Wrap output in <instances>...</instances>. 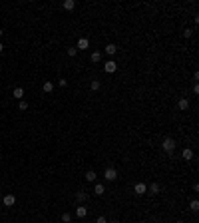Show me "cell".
<instances>
[{
    "label": "cell",
    "instance_id": "cell-1",
    "mask_svg": "<svg viewBox=\"0 0 199 223\" xmlns=\"http://www.w3.org/2000/svg\"><path fill=\"white\" fill-rule=\"evenodd\" d=\"M161 147H163V152L171 153L173 149H175V139H171V138H165L163 139V143H161Z\"/></svg>",
    "mask_w": 199,
    "mask_h": 223
},
{
    "label": "cell",
    "instance_id": "cell-2",
    "mask_svg": "<svg viewBox=\"0 0 199 223\" xmlns=\"http://www.w3.org/2000/svg\"><path fill=\"white\" fill-rule=\"evenodd\" d=\"M104 177L108 181H116L118 179V171L114 169V167H106V171H104Z\"/></svg>",
    "mask_w": 199,
    "mask_h": 223
},
{
    "label": "cell",
    "instance_id": "cell-3",
    "mask_svg": "<svg viewBox=\"0 0 199 223\" xmlns=\"http://www.w3.org/2000/svg\"><path fill=\"white\" fill-rule=\"evenodd\" d=\"M104 70H106V74H114V72L118 70V64H116L114 60H108L104 64Z\"/></svg>",
    "mask_w": 199,
    "mask_h": 223
},
{
    "label": "cell",
    "instance_id": "cell-4",
    "mask_svg": "<svg viewBox=\"0 0 199 223\" xmlns=\"http://www.w3.org/2000/svg\"><path fill=\"white\" fill-rule=\"evenodd\" d=\"M2 203L6 205V207H12V205L16 203V197L12 193H8V195H4V197H2Z\"/></svg>",
    "mask_w": 199,
    "mask_h": 223
},
{
    "label": "cell",
    "instance_id": "cell-5",
    "mask_svg": "<svg viewBox=\"0 0 199 223\" xmlns=\"http://www.w3.org/2000/svg\"><path fill=\"white\" fill-rule=\"evenodd\" d=\"M133 191H135V193H138V195H143V193H145V191H147V185L139 181V183H135V185H133Z\"/></svg>",
    "mask_w": 199,
    "mask_h": 223
},
{
    "label": "cell",
    "instance_id": "cell-6",
    "mask_svg": "<svg viewBox=\"0 0 199 223\" xmlns=\"http://www.w3.org/2000/svg\"><path fill=\"white\" fill-rule=\"evenodd\" d=\"M86 215H88V209H86L84 205H78V207H76V217L78 219H84Z\"/></svg>",
    "mask_w": 199,
    "mask_h": 223
},
{
    "label": "cell",
    "instance_id": "cell-7",
    "mask_svg": "<svg viewBox=\"0 0 199 223\" xmlns=\"http://www.w3.org/2000/svg\"><path fill=\"white\" fill-rule=\"evenodd\" d=\"M90 48V40L88 38H80L78 40V50H88Z\"/></svg>",
    "mask_w": 199,
    "mask_h": 223
},
{
    "label": "cell",
    "instance_id": "cell-8",
    "mask_svg": "<svg viewBox=\"0 0 199 223\" xmlns=\"http://www.w3.org/2000/svg\"><path fill=\"white\" fill-rule=\"evenodd\" d=\"M181 157H183L185 162H191V159H193V152H191L189 147H185L183 152H181Z\"/></svg>",
    "mask_w": 199,
    "mask_h": 223
},
{
    "label": "cell",
    "instance_id": "cell-9",
    "mask_svg": "<svg viewBox=\"0 0 199 223\" xmlns=\"http://www.w3.org/2000/svg\"><path fill=\"white\" fill-rule=\"evenodd\" d=\"M12 98L22 100V98H24V90H22V88H14V90H12Z\"/></svg>",
    "mask_w": 199,
    "mask_h": 223
},
{
    "label": "cell",
    "instance_id": "cell-10",
    "mask_svg": "<svg viewBox=\"0 0 199 223\" xmlns=\"http://www.w3.org/2000/svg\"><path fill=\"white\" fill-rule=\"evenodd\" d=\"M116 52H118V46H116V44H108V46H106V54H109V56H114Z\"/></svg>",
    "mask_w": 199,
    "mask_h": 223
},
{
    "label": "cell",
    "instance_id": "cell-11",
    "mask_svg": "<svg viewBox=\"0 0 199 223\" xmlns=\"http://www.w3.org/2000/svg\"><path fill=\"white\" fill-rule=\"evenodd\" d=\"M42 90L46 92V94H52V92H54V84H52V82H44Z\"/></svg>",
    "mask_w": 199,
    "mask_h": 223
},
{
    "label": "cell",
    "instance_id": "cell-12",
    "mask_svg": "<svg viewBox=\"0 0 199 223\" xmlns=\"http://www.w3.org/2000/svg\"><path fill=\"white\" fill-rule=\"evenodd\" d=\"M177 108H179V110H187V108H189V100H187V98H181L179 104H177Z\"/></svg>",
    "mask_w": 199,
    "mask_h": 223
},
{
    "label": "cell",
    "instance_id": "cell-13",
    "mask_svg": "<svg viewBox=\"0 0 199 223\" xmlns=\"http://www.w3.org/2000/svg\"><path fill=\"white\" fill-rule=\"evenodd\" d=\"M96 171L94 169H90V171H86V181H96Z\"/></svg>",
    "mask_w": 199,
    "mask_h": 223
},
{
    "label": "cell",
    "instance_id": "cell-14",
    "mask_svg": "<svg viewBox=\"0 0 199 223\" xmlns=\"http://www.w3.org/2000/svg\"><path fill=\"white\" fill-rule=\"evenodd\" d=\"M94 193H96V195H104V193H106V187H104L102 183H98V185L94 187Z\"/></svg>",
    "mask_w": 199,
    "mask_h": 223
},
{
    "label": "cell",
    "instance_id": "cell-15",
    "mask_svg": "<svg viewBox=\"0 0 199 223\" xmlns=\"http://www.w3.org/2000/svg\"><path fill=\"white\" fill-rule=\"evenodd\" d=\"M76 199L82 203V201H86V199H88V193H86V191H78V193H76Z\"/></svg>",
    "mask_w": 199,
    "mask_h": 223
},
{
    "label": "cell",
    "instance_id": "cell-16",
    "mask_svg": "<svg viewBox=\"0 0 199 223\" xmlns=\"http://www.w3.org/2000/svg\"><path fill=\"white\" fill-rule=\"evenodd\" d=\"M90 88H92V92H98L100 88H102V84H100V80H92V84H90Z\"/></svg>",
    "mask_w": 199,
    "mask_h": 223
},
{
    "label": "cell",
    "instance_id": "cell-17",
    "mask_svg": "<svg viewBox=\"0 0 199 223\" xmlns=\"http://www.w3.org/2000/svg\"><path fill=\"white\" fill-rule=\"evenodd\" d=\"M64 8H66V10H74V8H76V2H74V0H66V2H64Z\"/></svg>",
    "mask_w": 199,
    "mask_h": 223
},
{
    "label": "cell",
    "instance_id": "cell-18",
    "mask_svg": "<svg viewBox=\"0 0 199 223\" xmlns=\"http://www.w3.org/2000/svg\"><path fill=\"white\" fill-rule=\"evenodd\" d=\"M149 193L157 195V193H159V185H157V183H152V185H149Z\"/></svg>",
    "mask_w": 199,
    "mask_h": 223
},
{
    "label": "cell",
    "instance_id": "cell-19",
    "mask_svg": "<svg viewBox=\"0 0 199 223\" xmlns=\"http://www.w3.org/2000/svg\"><path fill=\"white\" fill-rule=\"evenodd\" d=\"M72 221V213H62V223H70Z\"/></svg>",
    "mask_w": 199,
    "mask_h": 223
},
{
    "label": "cell",
    "instance_id": "cell-20",
    "mask_svg": "<svg viewBox=\"0 0 199 223\" xmlns=\"http://www.w3.org/2000/svg\"><path fill=\"white\" fill-rule=\"evenodd\" d=\"M189 209H191V211H197V209H199V201H197V199H193V201L189 203Z\"/></svg>",
    "mask_w": 199,
    "mask_h": 223
},
{
    "label": "cell",
    "instance_id": "cell-21",
    "mask_svg": "<svg viewBox=\"0 0 199 223\" xmlns=\"http://www.w3.org/2000/svg\"><path fill=\"white\" fill-rule=\"evenodd\" d=\"M102 60V54L100 52H92V62H100Z\"/></svg>",
    "mask_w": 199,
    "mask_h": 223
},
{
    "label": "cell",
    "instance_id": "cell-22",
    "mask_svg": "<svg viewBox=\"0 0 199 223\" xmlns=\"http://www.w3.org/2000/svg\"><path fill=\"white\" fill-rule=\"evenodd\" d=\"M78 48H68V56H76Z\"/></svg>",
    "mask_w": 199,
    "mask_h": 223
},
{
    "label": "cell",
    "instance_id": "cell-23",
    "mask_svg": "<svg viewBox=\"0 0 199 223\" xmlns=\"http://www.w3.org/2000/svg\"><path fill=\"white\" fill-rule=\"evenodd\" d=\"M183 36H185V38H191V36H193V30H189V28H187V30L183 32Z\"/></svg>",
    "mask_w": 199,
    "mask_h": 223
},
{
    "label": "cell",
    "instance_id": "cell-24",
    "mask_svg": "<svg viewBox=\"0 0 199 223\" xmlns=\"http://www.w3.org/2000/svg\"><path fill=\"white\" fill-rule=\"evenodd\" d=\"M96 223H108V219H106V217H104V215H100V217H98V219H96Z\"/></svg>",
    "mask_w": 199,
    "mask_h": 223
},
{
    "label": "cell",
    "instance_id": "cell-25",
    "mask_svg": "<svg viewBox=\"0 0 199 223\" xmlns=\"http://www.w3.org/2000/svg\"><path fill=\"white\" fill-rule=\"evenodd\" d=\"M18 108H20V110H28V104H26V102L22 100V102H20V106H18Z\"/></svg>",
    "mask_w": 199,
    "mask_h": 223
},
{
    "label": "cell",
    "instance_id": "cell-26",
    "mask_svg": "<svg viewBox=\"0 0 199 223\" xmlns=\"http://www.w3.org/2000/svg\"><path fill=\"white\" fill-rule=\"evenodd\" d=\"M2 50H4V44H2V42H0V52H2Z\"/></svg>",
    "mask_w": 199,
    "mask_h": 223
},
{
    "label": "cell",
    "instance_id": "cell-27",
    "mask_svg": "<svg viewBox=\"0 0 199 223\" xmlns=\"http://www.w3.org/2000/svg\"><path fill=\"white\" fill-rule=\"evenodd\" d=\"M2 34H4V30H2V28H0V36H2Z\"/></svg>",
    "mask_w": 199,
    "mask_h": 223
},
{
    "label": "cell",
    "instance_id": "cell-28",
    "mask_svg": "<svg viewBox=\"0 0 199 223\" xmlns=\"http://www.w3.org/2000/svg\"><path fill=\"white\" fill-rule=\"evenodd\" d=\"M108 223H119V221H108Z\"/></svg>",
    "mask_w": 199,
    "mask_h": 223
},
{
    "label": "cell",
    "instance_id": "cell-29",
    "mask_svg": "<svg viewBox=\"0 0 199 223\" xmlns=\"http://www.w3.org/2000/svg\"><path fill=\"white\" fill-rule=\"evenodd\" d=\"M175 223H183V221H175Z\"/></svg>",
    "mask_w": 199,
    "mask_h": 223
},
{
    "label": "cell",
    "instance_id": "cell-30",
    "mask_svg": "<svg viewBox=\"0 0 199 223\" xmlns=\"http://www.w3.org/2000/svg\"><path fill=\"white\" fill-rule=\"evenodd\" d=\"M0 197H2V191H0Z\"/></svg>",
    "mask_w": 199,
    "mask_h": 223
},
{
    "label": "cell",
    "instance_id": "cell-31",
    "mask_svg": "<svg viewBox=\"0 0 199 223\" xmlns=\"http://www.w3.org/2000/svg\"><path fill=\"white\" fill-rule=\"evenodd\" d=\"M139 223H143V221H139Z\"/></svg>",
    "mask_w": 199,
    "mask_h": 223
}]
</instances>
